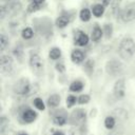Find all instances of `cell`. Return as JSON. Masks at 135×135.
<instances>
[{
    "instance_id": "6da1fadb",
    "label": "cell",
    "mask_w": 135,
    "mask_h": 135,
    "mask_svg": "<svg viewBox=\"0 0 135 135\" xmlns=\"http://www.w3.org/2000/svg\"><path fill=\"white\" fill-rule=\"evenodd\" d=\"M119 55L121 58L128 60L130 59L134 53H135V42L132 38L130 37H126L120 41L119 44Z\"/></svg>"
},
{
    "instance_id": "7a4b0ae2",
    "label": "cell",
    "mask_w": 135,
    "mask_h": 135,
    "mask_svg": "<svg viewBox=\"0 0 135 135\" xmlns=\"http://www.w3.org/2000/svg\"><path fill=\"white\" fill-rule=\"evenodd\" d=\"M14 92L18 95H27L31 92V83L27 78L19 79L14 85Z\"/></svg>"
},
{
    "instance_id": "3957f363",
    "label": "cell",
    "mask_w": 135,
    "mask_h": 135,
    "mask_svg": "<svg viewBox=\"0 0 135 135\" xmlns=\"http://www.w3.org/2000/svg\"><path fill=\"white\" fill-rule=\"evenodd\" d=\"M85 111L83 109H76L70 115V123L74 126H79L85 121Z\"/></svg>"
},
{
    "instance_id": "277c9868",
    "label": "cell",
    "mask_w": 135,
    "mask_h": 135,
    "mask_svg": "<svg viewBox=\"0 0 135 135\" xmlns=\"http://www.w3.org/2000/svg\"><path fill=\"white\" fill-rule=\"evenodd\" d=\"M120 18L123 22H129L135 19V2L128 4L120 12Z\"/></svg>"
},
{
    "instance_id": "5b68a950",
    "label": "cell",
    "mask_w": 135,
    "mask_h": 135,
    "mask_svg": "<svg viewBox=\"0 0 135 135\" xmlns=\"http://www.w3.org/2000/svg\"><path fill=\"white\" fill-rule=\"evenodd\" d=\"M113 94L117 99H121V98L124 97V94H126V82H124L123 78L118 79L115 82L114 88H113Z\"/></svg>"
},
{
    "instance_id": "8992f818",
    "label": "cell",
    "mask_w": 135,
    "mask_h": 135,
    "mask_svg": "<svg viewBox=\"0 0 135 135\" xmlns=\"http://www.w3.org/2000/svg\"><path fill=\"white\" fill-rule=\"evenodd\" d=\"M30 65L35 72H41L43 68V62L38 54H32L30 58Z\"/></svg>"
},
{
    "instance_id": "52a82bcc",
    "label": "cell",
    "mask_w": 135,
    "mask_h": 135,
    "mask_svg": "<svg viewBox=\"0 0 135 135\" xmlns=\"http://www.w3.org/2000/svg\"><path fill=\"white\" fill-rule=\"evenodd\" d=\"M121 63L115 59L113 60H110L108 63H107V73L110 74V75H116L118 73H120L121 71Z\"/></svg>"
},
{
    "instance_id": "ba28073f",
    "label": "cell",
    "mask_w": 135,
    "mask_h": 135,
    "mask_svg": "<svg viewBox=\"0 0 135 135\" xmlns=\"http://www.w3.org/2000/svg\"><path fill=\"white\" fill-rule=\"evenodd\" d=\"M13 59L9 56H2L0 59V70L2 73H7L12 70Z\"/></svg>"
},
{
    "instance_id": "9c48e42d",
    "label": "cell",
    "mask_w": 135,
    "mask_h": 135,
    "mask_svg": "<svg viewBox=\"0 0 135 135\" xmlns=\"http://www.w3.org/2000/svg\"><path fill=\"white\" fill-rule=\"evenodd\" d=\"M21 118L25 123H31L34 120H36L37 113L32 109H25L21 114Z\"/></svg>"
},
{
    "instance_id": "30bf717a",
    "label": "cell",
    "mask_w": 135,
    "mask_h": 135,
    "mask_svg": "<svg viewBox=\"0 0 135 135\" xmlns=\"http://www.w3.org/2000/svg\"><path fill=\"white\" fill-rule=\"evenodd\" d=\"M88 42H89L88 35H85L81 31H78L76 33V35H75V43L78 44V45H80V46H84V45L88 44Z\"/></svg>"
},
{
    "instance_id": "8fae6325",
    "label": "cell",
    "mask_w": 135,
    "mask_h": 135,
    "mask_svg": "<svg viewBox=\"0 0 135 135\" xmlns=\"http://www.w3.org/2000/svg\"><path fill=\"white\" fill-rule=\"evenodd\" d=\"M66 120H68V117L65 114H60V113H57L54 115L53 117V122L56 124V126H64L66 123Z\"/></svg>"
},
{
    "instance_id": "7c38bea8",
    "label": "cell",
    "mask_w": 135,
    "mask_h": 135,
    "mask_svg": "<svg viewBox=\"0 0 135 135\" xmlns=\"http://www.w3.org/2000/svg\"><path fill=\"white\" fill-rule=\"evenodd\" d=\"M71 59L74 63H80L84 59V55L80 50H74L71 54Z\"/></svg>"
},
{
    "instance_id": "4fadbf2b",
    "label": "cell",
    "mask_w": 135,
    "mask_h": 135,
    "mask_svg": "<svg viewBox=\"0 0 135 135\" xmlns=\"http://www.w3.org/2000/svg\"><path fill=\"white\" fill-rule=\"evenodd\" d=\"M60 103V96L58 94H53L47 98V105L50 108H56Z\"/></svg>"
},
{
    "instance_id": "5bb4252c",
    "label": "cell",
    "mask_w": 135,
    "mask_h": 135,
    "mask_svg": "<svg viewBox=\"0 0 135 135\" xmlns=\"http://www.w3.org/2000/svg\"><path fill=\"white\" fill-rule=\"evenodd\" d=\"M104 127L109 131L114 129L116 127V119H115V117L114 116H107L104 118Z\"/></svg>"
},
{
    "instance_id": "9a60e30c",
    "label": "cell",
    "mask_w": 135,
    "mask_h": 135,
    "mask_svg": "<svg viewBox=\"0 0 135 135\" xmlns=\"http://www.w3.org/2000/svg\"><path fill=\"white\" fill-rule=\"evenodd\" d=\"M83 89V83L79 80H75L70 84V90L72 92H80Z\"/></svg>"
},
{
    "instance_id": "2e32d148",
    "label": "cell",
    "mask_w": 135,
    "mask_h": 135,
    "mask_svg": "<svg viewBox=\"0 0 135 135\" xmlns=\"http://www.w3.org/2000/svg\"><path fill=\"white\" fill-rule=\"evenodd\" d=\"M104 12V5L101 4H95L92 8V13L95 17H100Z\"/></svg>"
},
{
    "instance_id": "e0dca14e",
    "label": "cell",
    "mask_w": 135,
    "mask_h": 135,
    "mask_svg": "<svg viewBox=\"0 0 135 135\" xmlns=\"http://www.w3.org/2000/svg\"><path fill=\"white\" fill-rule=\"evenodd\" d=\"M101 37H102V31H101V28L98 25H96L93 28V32H92V40L98 41Z\"/></svg>"
},
{
    "instance_id": "ac0fdd59",
    "label": "cell",
    "mask_w": 135,
    "mask_h": 135,
    "mask_svg": "<svg viewBox=\"0 0 135 135\" xmlns=\"http://www.w3.org/2000/svg\"><path fill=\"white\" fill-rule=\"evenodd\" d=\"M50 58L51 59H53V60H57L58 58H60V56H61V51H60V49H58V47H53L51 51H50Z\"/></svg>"
},
{
    "instance_id": "d6986e66",
    "label": "cell",
    "mask_w": 135,
    "mask_h": 135,
    "mask_svg": "<svg viewBox=\"0 0 135 135\" xmlns=\"http://www.w3.org/2000/svg\"><path fill=\"white\" fill-rule=\"evenodd\" d=\"M68 23H69V18L65 16H60L56 20V25L58 27H64L65 25H68Z\"/></svg>"
},
{
    "instance_id": "ffe728a7",
    "label": "cell",
    "mask_w": 135,
    "mask_h": 135,
    "mask_svg": "<svg viewBox=\"0 0 135 135\" xmlns=\"http://www.w3.org/2000/svg\"><path fill=\"white\" fill-rule=\"evenodd\" d=\"M20 4L19 3H16V2H14V3H12V4H9V5H7V8H6V11H7V13L9 12L11 14H16L17 12H19V9H20Z\"/></svg>"
},
{
    "instance_id": "44dd1931",
    "label": "cell",
    "mask_w": 135,
    "mask_h": 135,
    "mask_svg": "<svg viewBox=\"0 0 135 135\" xmlns=\"http://www.w3.org/2000/svg\"><path fill=\"white\" fill-rule=\"evenodd\" d=\"M33 103H34V105H35V108H36L37 110L44 111L45 105H44V102H43V100H42L41 98H35L34 101H33Z\"/></svg>"
},
{
    "instance_id": "7402d4cb",
    "label": "cell",
    "mask_w": 135,
    "mask_h": 135,
    "mask_svg": "<svg viewBox=\"0 0 135 135\" xmlns=\"http://www.w3.org/2000/svg\"><path fill=\"white\" fill-rule=\"evenodd\" d=\"M127 114H128V113H127L126 111H123L122 109H117V110L115 111L114 117H116V118H118V119H120V120H124V119H127V117H128Z\"/></svg>"
},
{
    "instance_id": "603a6c76",
    "label": "cell",
    "mask_w": 135,
    "mask_h": 135,
    "mask_svg": "<svg viewBox=\"0 0 135 135\" xmlns=\"http://www.w3.org/2000/svg\"><path fill=\"white\" fill-rule=\"evenodd\" d=\"M80 19L82 21H89L91 19V12L88 8H83L80 12Z\"/></svg>"
},
{
    "instance_id": "cb8c5ba5",
    "label": "cell",
    "mask_w": 135,
    "mask_h": 135,
    "mask_svg": "<svg viewBox=\"0 0 135 135\" xmlns=\"http://www.w3.org/2000/svg\"><path fill=\"white\" fill-rule=\"evenodd\" d=\"M76 101H78V98H76V96L69 95L66 97V105H68V108H72L76 103Z\"/></svg>"
},
{
    "instance_id": "d4e9b609",
    "label": "cell",
    "mask_w": 135,
    "mask_h": 135,
    "mask_svg": "<svg viewBox=\"0 0 135 135\" xmlns=\"http://www.w3.org/2000/svg\"><path fill=\"white\" fill-rule=\"evenodd\" d=\"M33 30L31 28V27H25V28H23V31H22V37L24 38V39H30V38H32L33 37Z\"/></svg>"
},
{
    "instance_id": "484cf974",
    "label": "cell",
    "mask_w": 135,
    "mask_h": 135,
    "mask_svg": "<svg viewBox=\"0 0 135 135\" xmlns=\"http://www.w3.org/2000/svg\"><path fill=\"white\" fill-rule=\"evenodd\" d=\"M123 134V128L122 127H115L112 129L108 135H122Z\"/></svg>"
},
{
    "instance_id": "4316f807",
    "label": "cell",
    "mask_w": 135,
    "mask_h": 135,
    "mask_svg": "<svg viewBox=\"0 0 135 135\" xmlns=\"http://www.w3.org/2000/svg\"><path fill=\"white\" fill-rule=\"evenodd\" d=\"M90 101V96L86 95V94H83V95H80L78 97V103L80 104H85Z\"/></svg>"
},
{
    "instance_id": "83f0119b",
    "label": "cell",
    "mask_w": 135,
    "mask_h": 135,
    "mask_svg": "<svg viewBox=\"0 0 135 135\" xmlns=\"http://www.w3.org/2000/svg\"><path fill=\"white\" fill-rule=\"evenodd\" d=\"M7 42H8L7 38H6L4 35H1V36H0V50H1V51H3V50L5 49V46L7 45Z\"/></svg>"
},
{
    "instance_id": "f1b7e54d",
    "label": "cell",
    "mask_w": 135,
    "mask_h": 135,
    "mask_svg": "<svg viewBox=\"0 0 135 135\" xmlns=\"http://www.w3.org/2000/svg\"><path fill=\"white\" fill-rule=\"evenodd\" d=\"M94 66V61L93 60H88L86 62H85V70L89 72V73H91L92 71H93V68Z\"/></svg>"
},
{
    "instance_id": "f546056e",
    "label": "cell",
    "mask_w": 135,
    "mask_h": 135,
    "mask_svg": "<svg viewBox=\"0 0 135 135\" xmlns=\"http://www.w3.org/2000/svg\"><path fill=\"white\" fill-rule=\"evenodd\" d=\"M112 31H113V28H112V25L111 24H105L104 25V33H105V35H107L108 38L111 36Z\"/></svg>"
},
{
    "instance_id": "4dcf8cb0",
    "label": "cell",
    "mask_w": 135,
    "mask_h": 135,
    "mask_svg": "<svg viewBox=\"0 0 135 135\" xmlns=\"http://www.w3.org/2000/svg\"><path fill=\"white\" fill-rule=\"evenodd\" d=\"M38 8H39V5L34 2H32L31 5H28V12H34V11H37Z\"/></svg>"
},
{
    "instance_id": "1f68e13d",
    "label": "cell",
    "mask_w": 135,
    "mask_h": 135,
    "mask_svg": "<svg viewBox=\"0 0 135 135\" xmlns=\"http://www.w3.org/2000/svg\"><path fill=\"white\" fill-rule=\"evenodd\" d=\"M56 69H57L58 72H64V70H65L63 63H57L56 64Z\"/></svg>"
},
{
    "instance_id": "d6a6232c",
    "label": "cell",
    "mask_w": 135,
    "mask_h": 135,
    "mask_svg": "<svg viewBox=\"0 0 135 135\" xmlns=\"http://www.w3.org/2000/svg\"><path fill=\"white\" fill-rule=\"evenodd\" d=\"M33 2L36 3V4H38V5H40L42 2H44V0H33Z\"/></svg>"
},
{
    "instance_id": "836d02e7",
    "label": "cell",
    "mask_w": 135,
    "mask_h": 135,
    "mask_svg": "<svg viewBox=\"0 0 135 135\" xmlns=\"http://www.w3.org/2000/svg\"><path fill=\"white\" fill-rule=\"evenodd\" d=\"M110 1H111V0H103V5H104V6L109 5V4H110Z\"/></svg>"
},
{
    "instance_id": "e575fe53",
    "label": "cell",
    "mask_w": 135,
    "mask_h": 135,
    "mask_svg": "<svg viewBox=\"0 0 135 135\" xmlns=\"http://www.w3.org/2000/svg\"><path fill=\"white\" fill-rule=\"evenodd\" d=\"M53 135H64L62 132H60V131H57V132H55Z\"/></svg>"
},
{
    "instance_id": "d590c367",
    "label": "cell",
    "mask_w": 135,
    "mask_h": 135,
    "mask_svg": "<svg viewBox=\"0 0 135 135\" xmlns=\"http://www.w3.org/2000/svg\"><path fill=\"white\" fill-rule=\"evenodd\" d=\"M18 135H27V134H26V133H19Z\"/></svg>"
}]
</instances>
